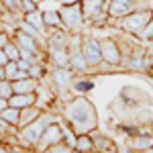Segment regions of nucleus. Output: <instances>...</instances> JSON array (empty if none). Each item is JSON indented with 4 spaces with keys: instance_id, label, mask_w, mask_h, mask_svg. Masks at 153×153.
<instances>
[{
    "instance_id": "nucleus-1",
    "label": "nucleus",
    "mask_w": 153,
    "mask_h": 153,
    "mask_svg": "<svg viewBox=\"0 0 153 153\" xmlns=\"http://www.w3.org/2000/svg\"><path fill=\"white\" fill-rule=\"evenodd\" d=\"M61 117L65 120V125L76 135L92 133V131L98 129V112H96V106L82 94L70 98L65 104L61 106Z\"/></svg>"
},
{
    "instance_id": "nucleus-2",
    "label": "nucleus",
    "mask_w": 153,
    "mask_h": 153,
    "mask_svg": "<svg viewBox=\"0 0 153 153\" xmlns=\"http://www.w3.org/2000/svg\"><path fill=\"white\" fill-rule=\"evenodd\" d=\"M55 120H57V118H55V114H53L51 110H43L41 117L37 118V120H33V123H29L27 127L16 131V135H14V137H16V143L23 145L25 149H33V151H35V145L39 143L43 131L47 129L51 123H55Z\"/></svg>"
},
{
    "instance_id": "nucleus-3",
    "label": "nucleus",
    "mask_w": 153,
    "mask_h": 153,
    "mask_svg": "<svg viewBox=\"0 0 153 153\" xmlns=\"http://www.w3.org/2000/svg\"><path fill=\"white\" fill-rule=\"evenodd\" d=\"M151 16H153L151 8L149 10H135V12H131V14H127V16H123V19H118L117 25L120 31H125V33H129V35L139 39L141 31L147 27V23L151 21Z\"/></svg>"
},
{
    "instance_id": "nucleus-4",
    "label": "nucleus",
    "mask_w": 153,
    "mask_h": 153,
    "mask_svg": "<svg viewBox=\"0 0 153 153\" xmlns=\"http://www.w3.org/2000/svg\"><path fill=\"white\" fill-rule=\"evenodd\" d=\"M149 0H108V16L118 21L135 10H149Z\"/></svg>"
},
{
    "instance_id": "nucleus-5",
    "label": "nucleus",
    "mask_w": 153,
    "mask_h": 153,
    "mask_svg": "<svg viewBox=\"0 0 153 153\" xmlns=\"http://www.w3.org/2000/svg\"><path fill=\"white\" fill-rule=\"evenodd\" d=\"M68 53H70V68L76 71V76H88L90 65L82 53V37L70 35L68 39Z\"/></svg>"
},
{
    "instance_id": "nucleus-6",
    "label": "nucleus",
    "mask_w": 153,
    "mask_h": 153,
    "mask_svg": "<svg viewBox=\"0 0 153 153\" xmlns=\"http://www.w3.org/2000/svg\"><path fill=\"white\" fill-rule=\"evenodd\" d=\"M59 14H61V23H63V29L68 33H76L80 31L86 23L84 19V12H82V4H71V6H59Z\"/></svg>"
},
{
    "instance_id": "nucleus-7",
    "label": "nucleus",
    "mask_w": 153,
    "mask_h": 153,
    "mask_svg": "<svg viewBox=\"0 0 153 153\" xmlns=\"http://www.w3.org/2000/svg\"><path fill=\"white\" fill-rule=\"evenodd\" d=\"M63 137H65L63 135V125L59 120L51 123L47 129L43 131L39 143L35 145V153H41V151H45V149H49V147H53V145H57V143H63Z\"/></svg>"
},
{
    "instance_id": "nucleus-8",
    "label": "nucleus",
    "mask_w": 153,
    "mask_h": 153,
    "mask_svg": "<svg viewBox=\"0 0 153 153\" xmlns=\"http://www.w3.org/2000/svg\"><path fill=\"white\" fill-rule=\"evenodd\" d=\"M100 49H102V61L104 65H110V68H120L123 65V51H120V45H118L117 39H100Z\"/></svg>"
},
{
    "instance_id": "nucleus-9",
    "label": "nucleus",
    "mask_w": 153,
    "mask_h": 153,
    "mask_svg": "<svg viewBox=\"0 0 153 153\" xmlns=\"http://www.w3.org/2000/svg\"><path fill=\"white\" fill-rule=\"evenodd\" d=\"M82 53L90 70H98L104 61H102V49H100V39L94 37H82Z\"/></svg>"
},
{
    "instance_id": "nucleus-10",
    "label": "nucleus",
    "mask_w": 153,
    "mask_h": 153,
    "mask_svg": "<svg viewBox=\"0 0 153 153\" xmlns=\"http://www.w3.org/2000/svg\"><path fill=\"white\" fill-rule=\"evenodd\" d=\"M49 78L57 92H68V90H71V84L76 80V71L71 68H53L49 71Z\"/></svg>"
},
{
    "instance_id": "nucleus-11",
    "label": "nucleus",
    "mask_w": 153,
    "mask_h": 153,
    "mask_svg": "<svg viewBox=\"0 0 153 153\" xmlns=\"http://www.w3.org/2000/svg\"><path fill=\"white\" fill-rule=\"evenodd\" d=\"M12 41H14V43H16L21 49H29V51H33L35 55L43 53L41 43L37 41L35 37H31V35H27V33H23L21 29H14V33H12Z\"/></svg>"
},
{
    "instance_id": "nucleus-12",
    "label": "nucleus",
    "mask_w": 153,
    "mask_h": 153,
    "mask_svg": "<svg viewBox=\"0 0 153 153\" xmlns=\"http://www.w3.org/2000/svg\"><path fill=\"white\" fill-rule=\"evenodd\" d=\"M108 12V0H82V12L86 23H90L98 12Z\"/></svg>"
},
{
    "instance_id": "nucleus-13",
    "label": "nucleus",
    "mask_w": 153,
    "mask_h": 153,
    "mask_svg": "<svg viewBox=\"0 0 153 153\" xmlns=\"http://www.w3.org/2000/svg\"><path fill=\"white\" fill-rule=\"evenodd\" d=\"M47 51V59L51 61L53 68H70V53L68 47H49Z\"/></svg>"
},
{
    "instance_id": "nucleus-14",
    "label": "nucleus",
    "mask_w": 153,
    "mask_h": 153,
    "mask_svg": "<svg viewBox=\"0 0 153 153\" xmlns=\"http://www.w3.org/2000/svg\"><path fill=\"white\" fill-rule=\"evenodd\" d=\"M90 135H92V141H94V149H98V151H102V153H117V143L112 141L110 137L102 135L98 129L92 131Z\"/></svg>"
},
{
    "instance_id": "nucleus-15",
    "label": "nucleus",
    "mask_w": 153,
    "mask_h": 153,
    "mask_svg": "<svg viewBox=\"0 0 153 153\" xmlns=\"http://www.w3.org/2000/svg\"><path fill=\"white\" fill-rule=\"evenodd\" d=\"M39 88H41V84L39 80L35 78H25V80H16V82H12V90H14V94H35L39 92Z\"/></svg>"
},
{
    "instance_id": "nucleus-16",
    "label": "nucleus",
    "mask_w": 153,
    "mask_h": 153,
    "mask_svg": "<svg viewBox=\"0 0 153 153\" xmlns=\"http://www.w3.org/2000/svg\"><path fill=\"white\" fill-rule=\"evenodd\" d=\"M131 149H135V151H149L153 147V135H133L129 137V141H127Z\"/></svg>"
},
{
    "instance_id": "nucleus-17",
    "label": "nucleus",
    "mask_w": 153,
    "mask_h": 153,
    "mask_svg": "<svg viewBox=\"0 0 153 153\" xmlns=\"http://www.w3.org/2000/svg\"><path fill=\"white\" fill-rule=\"evenodd\" d=\"M41 112H43V108L39 104H33V106H25V108H21V118H19V129H23V127H27L29 123H33V120H37V118L41 117Z\"/></svg>"
},
{
    "instance_id": "nucleus-18",
    "label": "nucleus",
    "mask_w": 153,
    "mask_h": 153,
    "mask_svg": "<svg viewBox=\"0 0 153 153\" xmlns=\"http://www.w3.org/2000/svg\"><path fill=\"white\" fill-rule=\"evenodd\" d=\"M39 102V96H37V92L35 94H12L10 98H8V104L10 106H14V108H25V106H33V104H37Z\"/></svg>"
},
{
    "instance_id": "nucleus-19",
    "label": "nucleus",
    "mask_w": 153,
    "mask_h": 153,
    "mask_svg": "<svg viewBox=\"0 0 153 153\" xmlns=\"http://www.w3.org/2000/svg\"><path fill=\"white\" fill-rule=\"evenodd\" d=\"M25 21L29 25H33L37 31L41 33V35H47V27H45V21H43V12L41 10H35V12H29V14H25Z\"/></svg>"
},
{
    "instance_id": "nucleus-20",
    "label": "nucleus",
    "mask_w": 153,
    "mask_h": 153,
    "mask_svg": "<svg viewBox=\"0 0 153 153\" xmlns=\"http://www.w3.org/2000/svg\"><path fill=\"white\" fill-rule=\"evenodd\" d=\"M43 21H45V27H47V29H63L59 8H55V10H45L43 12ZM63 31H65V29H63Z\"/></svg>"
},
{
    "instance_id": "nucleus-21",
    "label": "nucleus",
    "mask_w": 153,
    "mask_h": 153,
    "mask_svg": "<svg viewBox=\"0 0 153 153\" xmlns=\"http://www.w3.org/2000/svg\"><path fill=\"white\" fill-rule=\"evenodd\" d=\"M71 90L78 92V94H86V92L94 90V82L92 80H86V76H76V80L71 84Z\"/></svg>"
},
{
    "instance_id": "nucleus-22",
    "label": "nucleus",
    "mask_w": 153,
    "mask_h": 153,
    "mask_svg": "<svg viewBox=\"0 0 153 153\" xmlns=\"http://www.w3.org/2000/svg\"><path fill=\"white\" fill-rule=\"evenodd\" d=\"M76 151L80 153H88L94 149V141H92V135L90 133H84V135H78V141H76Z\"/></svg>"
},
{
    "instance_id": "nucleus-23",
    "label": "nucleus",
    "mask_w": 153,
    "mask_h": 153,
    "mask_svg": "<svg viewBox=\"0 0 153 153\" xmlns=\"http://www.w3.org/2000/svg\"><path fill=\"white\" fill-rule=\"evenodd\" d=\"M0 117L4 118L8 125H12V127H16V129H19V118H21V110H19V108L8 106V108H4V110L0 112Z\"/></svg>"
},
{
    "instance_id": "nucleus-24",
    "label": "nucleus",
    "mask_w": 153,
    "mask_h": 153,
    "mask_svg": "<svg viewBox=\"0 0 153 153\" xmlns=\"http://www.w3.org/2000/svg\"><path fill=\"white\" fill-rule=\"evenodd\" d=\"M29 76L41 82V80L45 78V65H43V61H35V63H31V68H29Z\"/></svg>"
},
{
    "instance_id": "nucleus-25",
    "label": "nucleus",
    "mask_w": 153,
    "mask_h": 153,
    "mask_svg": "<svg viewBox=\"0 0 153 153\" xmlns=\"http://www.w3.org/2000/svg\"><path fill=\"white\" fill-rule=\"evenodd\" d=\"M4 53L8 55V59H10V61H19V59H21V49H19V45H16L12 39L8 41V43H6V47H4Z\"/></svg>"
},
{
    "instance_id": "nucleus-26",
    "label": "nucleus",
    "mask_w": 153,
    "mask_h": 153,
    "mask_svg": "<svg viewBox=\"0 0 153 153\" xmlns=\"http://www.w3.org/2000/svg\"><path fill=\"white\" fill-rule=\"evenodd\" d=\"M14 94L10 80H0V98H10Z\"/></svg>"
},
{
    "instance_id": "nucleus-27",
    "label": "nucleus",
    "mask_w": 153,
    "mask_h": 153,
    "mask_svg": "<svg viewBox=\"0 0 153 153\" xmlns=\"http://www.w3.org/2000/svg\"><path fill=\"white\" fill-rule=\"evenodd\" d=\"M39 10V2L37 0H23L21 2V12L23 14H29V12H35Z\"/></svg>"
},
{
    "instance_id": "nucleus-28",
    "label": "nucleus",
    "mask_w": 153,
    "mask_h": 153,
    "mask_svg": "<svg viewBox=\"0 0 153 153\" xmlns=\"http://www.w3.org/2000/svg\"><path fill=\"white\" fill-rule=\"evenodd\" d=\"M139 39H141V41H147V43H153V16H151V21L147 23V27L141 31Z\"/></svg>"
},
{
    "instance_id": "nucleus-29",
    "label": "nucleus",
    "mask_w": 153,
    "mask_h": 153,
    "mask_svg": "<svg viewBox=\"0 0 153 153\" xmlns=\"http://www.w3.org/2000/svg\"><path fill=\"white\" fill-rule=\"evenodd\" d=\"M74 149H71L70 145H65V143H57V145H53V147H49V149H45V151L41 153H71Z\"/></svg>"
},
{
    "instance_id": "nucleus-30",
    "label": "nucleus",
    "mask_w": 153,
    "mask_h": 153,
    "mask_svg": "<svg viewBox=\"0 0 153 153\" xmlns=\"http://www.w3.org/2000/svg\"><path fill=\"white\" fill-rule=\"evenodd\" d=\"M0 2L8 12H21V2L23 0H0Z\"/></svg>"
},
{
    "instance_id": "nucleus-31",
    "label": "nucleus",
    "mask_w": 153,
    "mask_h": 153,
    "mask_svg": "<svg viewBox=\"0 0 153 153\" xmlns=\"http://www.w3.org/2000/svg\"><path fill=\"white\" fill-rule=\"evenodd\" d=\"M4 71H6V80H10L14 78V74L19 71V65H16V61H8L6 65H4Z\"/></svg>"
},
{
    "instance_id": "nucleus-32",
    "label": "nucleus",
    "mask_w": 153,
    "mask_h": 153,
    "mask_svg": "<svg viewBox=\"0 0 153 153\" xmlns=\"http://www.w3.org/2000/svg\"><path fill=\"white\" fill-rule=\"evenodd\" d=\"M10 39H12V35H8L6 31H2V33H0V49L6 47V43H8Z\"/></svg>"
},
{
    "instance_id": "nucleus-33",
    "label": "nucleus",
    "mask_w": 153,
    "mask_h": 153,
    "mask_svg": "<svg viewBox=\"0 0 153 153\" xmlns=\"http://www.w3.org/2000/svg\"><path fill=\"white\" fill-rule=\"evenodd\" d=\"M16 65H19V70H23V71H29V68H31V63H29L27 59H19Z\"/></svg>"
},
{
    "instance_id": "nucleus-34",
    "label": "nucleus",
    "mask_w": 153,
    "mask_h": 153,
    "mask_svg": "<svg viewBox=\"0 0 153 153\" xmlns=\"http://www.w3.org/2000/svg\"><path fill=\"white\" fill-rule=\"evenodd\" d=\"M8 61H10V59H8V55H6V53H4V49H0V65L4 68Z\"/></svg>"
},
{
    "instance_id": "nucleus-35",
    "label": "nucleus",
    "mask_w": 153,
    "mask_h": 153,
    "mask_svg": "<svg viewBox=\"0 0 153 153\" xmlns=\"http://www.w3.org/2000/svg\"><path fill=\"white\" fill-rule=\"evenodd\" d=\"M63 6H71V4H82V0H61Z\"/></svg>"
},
{
    "instance_id": "nucleus-36",
    "label": "nucleus",
    "mask_w": 153,
    "mask_h": 153,
    "mask_svg": "<svg viewBox=\"0 0 153 153\" xmlns=\"http://www.w3.org/2000/svg\"><path fill=\"white\" fill-rule=\"evenodd\" d=\"M8 98H0V112H2V110H4V108H8Z\"/></svg>"
},
{
    "instance_id": "nucleus-37",
    "label": "nucleus",
    "mask_w": 153,
    "mask_h": 153,
    "mask_svg": "<svg viewBox=\"0 0 153 153\" xmlns=\"http://www.w3.org/2000/svg\"><path fill=\"white\" fill-rule=\"evenodd\" d=\"M0 153H10V151H8V145H6V143H0Z\"/></svg>"
},
{
    "instance_id": "nucleus-38",
    "label": "nucleus",
    "mask_w": 153,
    "mask_h": 153,
    "mask_svg": "<svg viewBox=\"0 0 153 153\" xmlns=\"http://www.w3.org/2000/svg\"><path fill=\"white\" fill-rule=\"evenodd\" d=\"M0 80H6V71H4L2 65H0Z\"/></svg>"
},
{
    "instance_id": "nucleus-39",
    "label": "nucleus",
    "mask_w": 153,
    "mask_h": 153,
    "mask_svg": "<svg viewBox=\"0 0 153 153\" xmlns=\"http://www.w3.org/2000/svg\"><path fill=\"white\" fill-rule=\"evenodd\" d=\"M88 153H102V151H98V149H92V151H88Z\"/></svg>"
},
{
    "instance_id": "nucleus-40",
    "label": "nucleus",
    "mask_w": 153,
    "mask_h": 153,
    "mask_svg": "<svg viewBox=\"0 0 153 153\" xmlns=\"http://www.w3.org/2000/svg\"><path fill=\"white\" fill-rule=\"evenodd\" d=\"M53 2H59V4H61V0H53Z\"/></svg>"
},
{
    "instance_id": "nucleus-41",
    "label": "nucleus",
    "mask_w": 153,
    "mask_h": 153,
    "mask_svg": "<svg viewBox=\"0 0 153 153\" xmlns=\"http://www.w3.org/2000/svg\"><path fill=\"white\" fill-rule=\"evenodd\" d=\"M71 153H80V151H76V149H74V151H71Z\"/></svg>"
},
{
    "instance_id": "nucleus-42",
    "label": "nucleus",
    "mask_w": 153,
    "mask_h": 153,
    "mask_svg": "<svg viewBox=\"0 0 153 153\" xmlns=\"http://www.w3.org/2000/svg\"><path fill=\"white\" fill-rule=\"evenodd\" d=\"M37 2H39V4H41V2H43V0H37Z\"/></svg>"
}]
</instances>
